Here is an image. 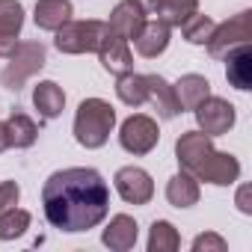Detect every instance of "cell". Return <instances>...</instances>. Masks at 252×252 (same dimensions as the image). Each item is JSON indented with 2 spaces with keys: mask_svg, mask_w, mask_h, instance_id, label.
I'll use <instances>...</instances> for the list:
<instances>
[{
  "mask_svg": "<svg viewBox=\"0 0 252 252\" xmlns=\"http://www.w3.org/2000/svg\"><path fill=\"white\" fill-rule=\"evenodd\" d=\"M211 149H214V146H211V137H208V134H202V131H187V134H181L178 143H175V158H178L181 169L193 175L196 166L208 158Z\"/></svg>",
  "mask_w": 252,
  "mask_h": 252,
  "instance_id": "cell-13",
  "label": "cell"
},
{
  "mask_svg": "<svg viewBox=\"0 0 252 252\" xmlns=\"http://www.w3.org/2000/svg\"><path fill=\"white\" fill-rule=\"evenodd\" d=\"M140 3H143L146 9H152V6H155V0H140Z\"/></svg>",
  "mask_w": 252,
  "mask_h": 252,
  "instance_id": "cell-32",
  "label": "cell"
},
{
  "mask_svg": "<svg viewBox=\"0 0 252 252\" xmlns=\"http://www.w3.org/2000/svg\"><path fill=\"white\" fill-rule=\"evenodd\" d=\"M6 149H9V137H6V125L0 122V155H3Z\"/></svg>",
  "mask_w": 252,
  "mask_h": 252,
  "instance_id": "cell-31",
  "label": "cell"
},
{
  "mask_svg": "<svg viewBox=\"0 0 252 252\" xmlns=\"http://www.w3.org/2000/svg\"><path fill=\"white\" fill-rule=\"evenodd\" d=\"M137 234H140V228H137V220H134V217L116 214V217L110 220V225L104 228L101 240H104V246H110L113 252H128V249H134Z\"/></svg>",
  "mask_w": 252,
  "mask_h": 252,
  "instance_id": "cell-14",
  "label": "cell"
},
{
  "mask_svg": "<svg viewBox=\"0 0 252 252\" xmlns=\"http://www.w3.org/2000/svg\"><path fill=\"white\" fill-rule=\"evenodd\" d=\"M160 140V131H158V122L152 116H131V119H125L122 122V131H119V143L122 149L128 152V155H149Z\"/></svg>",
  "mask_w": 252,
  "mask_h": 252,
  "instance_id": "cell-6",
  "label": "cell"
},
{
  "mask_svg": "<svg viewBox=\"0 0 252 252\" xmlns=\"http://www.w3.org/2000/svg\"><path fill=\"white\" fill-rule=\"evenodd\" d=\"M104 33H107L104 21H65L57 30L54 45L60 54H89L98 48Z\"/></svg>",
  "mask_w": 252,
  "mask_h": 252,
  "instance_id": "cell-4",
  "label": "cell"
},
{
  "mask_svg": "<svg viewBox=\"0 0 252 252\" xmlns=\"http://www.w3.org/2000/svg\"><path fill=\"white\" fill-rule=\"evenodd\" d=\"M196 122H199V131L208 134V137L228 134V128L234 125V107H231L225 98L208 95V98L196 107Z\"/></svg>",
  "mask_w": 252,
  "mask_h": 252,
  "instance_id": "cell-8",
  "label": "cell"
},
{
  "mask_svg": "<svg viewBox=\"0 0 252 252\" xmlns=\"http://www.w3.org/2000/svg\"><path fill=\"white\" fill-rule=\"evenodd\" d=\"M98 60H101V65L110 71V74H116V77H122V74H128V71H134V57H131V48H128V39H122L119 33H113L110 27H107V33L101 36V42H98Z\"/></svg>",
  "mask_w": 252,
  "mask_h": 252,
  "instance_id": "cell-9",
  "label": "cell"
},
{
  "mask_svg": "<svg viewBox=\"0 0 252 252\" xmlns=\"http://www.w3.org/2000/svg\"><path fill=\"white\" fill-rule=\"evenodd\" d=\"M33 104H36L42 119H57L63 113V107H65V92L54 80H42L33 89Z\"/></svg>",
  "mask_w": 252,
  "mask_h": 252,
  "instance_id": "cell-20",
  "label": "cell"
},
{
  "mask_svg": "<svg viewBox=\"0 0 252 252\" xmlns=\"http://www.w3.org/2000/svg\"><path fill=\"white\" fill-rule=\"evenodd\" d=\"M24 27V6L18 0H0V57H9L18 45V33Z\"/></svg>",
  "mask_w": 252,
  "mask_h": 252,
  "instance_id": "cell-12",
  "label": "cell"
},
{
  "mask_svg": "<svg viewBox=\"0 0 252 252\" xmlns=\"http://www.w3.org/2000/svg\"><path fill=\"white\" fill-rule=\"evenodd\" d=\"M214 21L208 18V15H199V12H193L184 24H181V33H184V39L190 42V45H205L208 39H211V33H214Z\"/></svg>",
  "mask_w": 252,
  "mask_h": 252,
  "instance_id": "cell-27",
  "label": "cell"
},
{
  "mask_svg": "<svg viewBox=\"0 0 252 252\" xmlns=\"http://www.w3.org/2000/svg\"><path fill=\"white\" fill-rule=\"evenodd\" d=\"M196 181H208V184H217V187H228L240 178V163L234 155H225V152H208V158L196 166L193 172Z\"/></svg>",
  "mask_w": 252,
  "mask_h": 252,
  "instance_id": "cell-7",
  "label": "cell"
},
{
  "mask_svg": "<svg viewBox=\"0 0 252 252\" xmlns=\"http://www.w3.org/2000/svg\"><path fill=\"white\" fill-rule=\"evenodd\" d=\"M36 27L57 33L65 21H71V3L68 0H39L36 3Z\"/></svg>",
  "mask_w": 252,
  "mask_h": 252,
  "instance_id": "cell-18",
  "label": "cell"
},
{
  "mask_svg": "<svg viewBox=\"0 0 252 252\" xmlns=\"http://www.w3.org/2000/svg\"><path fill=\"white\" fill-rule=\"evenodd\" d=\"M146 80H149V101L158 107V116L160 119H175L181 113V104L175 98V89L160 74H146Z\"/></svg>",
  "mask_w": 252,
  "mask_h": 252,
  "instance_id": "cell-17",
  "label": "cell"
},
{
  "mask_svg": "<svg viewBox=\"0 0 252 252\" xmlns=\"http://www.w3.org/2000/svg\"><path fill=\"white\" fill-rule=\"evenodd\" d=\"M143 24H146V6L140 0H122V3H116V9L110 12V21H107V27L113 33H119L128 42L140 36Z\"/></svg>",
  "mask_w": 252,
  "mask_h": 252,
  "instance_id": "cell-11",
  "label": "cell"
},
{
  "mask_svg": "<svg viewBox=\"0 0 252 252\" xmlns=\"http://www.w3.org/2000/svg\"><path fill=\"white\" fill-rule=\"evenodd\" d=\"M116 190L128 205H149L155 196V181L140 166H122L116 172Z\"/></svg>",
  "mask_w": 252,
  "mask_h": 252,
  "instance_id": "cell-10",
  "label": "cell"
},
{
  "mask_svg": "<svg viewBox=\"0 0 252 252\" xmlns=\"http://www.w3.org/2000/svg\"><path fill=\"white\" fill-rule=\"evenodd\" d=\"M18 196H21V190H18L15 181H3V184H0V214L9 211V208H15L18 205Z\"/></svg>",
  "mask_w": 252,
  "mask_h": 252,
  "instance_id": "cell-28",
  "label": "cell"
},
{
  "mask_svg": "<svg viewBox=\"0 0 252 252\" xmlns=\"http://www.w3.org/2000/svg\"><path fill=\"white\" fill-rule=\"evenodd\" d=\"M225 63H228V68H225L228 83L234 89H240V92L252 89V48H249V42L246 45H237L234 51H228L225 54Z\"/></svg>",
  "mask_w": 252,
  "mask_h": 252,
  "instance_id": "cell-16",
  "label": "cell"
},
{
  "mask_svg": "<svg viewBox=\"0 0 252 252\" xmlns=\"http://www.w3.org/2000/svg\"><path fill=\"white\" fill-rule=\"evenodd\" d=\"M6 137H9V149H30L39 137V128H36V122L24 113H12L6 122Z\"/></svg>",
  "mask_w": 252,
  "mask_h": 252,
  "instance_id": "cell-22",
  "label": "cell"
},
{
  "mask_svg": "<svg viewBox=\"0 0 252 252\" xmlns=\"http://www.w3.org/2000/svg\"><path fill=\"white\" fill-rule=\"evenodd\" d=\"M116 95L122 104H128V107H140L149 101V80L146 74H137V71H128V74H122L119 83H116Z\"/></svg>",
  "mask_w": 252,
  "mask_h": 252,
  "instance_id": "cell-23",
  "label": "cell"
},
{
  "mask_svg": "<svg viewBox=\"0 0 252 252\" xmlns=\"http://www.w3.org/2000/svg\"><path fill=\"white\" fill-rule=\"evenodd\" d=\"M166 199H169V205H175V208H190V205H196V202H199V181H196L190 172L172 175L169 184H166Z\"/></svg>",
  "mask_w": 252,
  "mask_h": 252,
  "instance_id": "cell-21",
  "label": "cell"
},
{
  "mask_svg": "<svg viewBox=\"0 0 252 252\" xmlns=\"http://www.w3.org/2000/svg\"><path fill=\"white\" fill-rule=\"evenodd\" d=\"M6 68L0 71V83L6 89L18 92L36 71L45 68V45L42 42H18L15 51L6 57Z\"/></svg>",
  "mask_w": 252,
  "mask_h": 252,
  "instance_id": "cell-3",
  "label": "cell"
},
{
  "mask_svg": "<svg viewBox=\"0 0 252 252\" xmlns=\"http://www.w3.org/2000/svg\"><path fill=\"white\" fill-rule=\"evenodd\" d=\"M45 217L60 231H89L110 211V187L101 172L71 166L54 172L42 187Z\"/></svg>",
  "mask_w": 252,
  "mask_h": 252,
  "instance_id": "cell-1",
  "label": "cell"
},
{
  "mask_svg": "<svg viewBox=\"0 0 252 252\" xmlns=\"http://www.w3.org/2000/svg\"><path fill=\"white\" fill-rule=\"evenodd\" d=\"M178 246H181V237L175 225L166 220H155L149 231V252H175Z\"/></svg>",
  "mask_w": 252,
  "mask_h": 252,
  "instance_id": "cell-25",
  "label": "cell"
},
{
  "mask_svg": "<svg viewBox=\"0 0 252 252\" xmlns=\"http://www.w3.org/2000/svg\"><path fill=\"white\" fill-rule=\"evenodd\" d=\"M249 39H252V12L243 9L234 18H228L225 24H217L205 45H208V54L214 60H225L228 51H234L237 45H246Z\"/></svg>",
  "mask_w": 252,
  "mask_h": 252,
  "instance_id": "cell-5",
  "label": "cell"
},
{
  "mask_svg": "<svg viewBox=\"0 0 252 252\" xmlns=\"http://www.w3.org/2000/svg\"><path fill=\"white\" fill-rule=\"evenodd\" d=\"M113 125H116V110L101 98H86L74 116V140L83 149H101L110 140Z\"/></svg>",
  "mask_w": 252,
  "mask_h": 252,
  "instance_id": "cell-2",
  "label": "cell"
},
{
  "mask_svg": "<svg viewBox=\"0 0 252 252\" xmlns=\"http://www.w3.org/2000/svg\"><path fill=\"white\" fill-rule=\"evenodd\" d=\"M155 15L169 24V27H181L196 9H199V0H155Z\"/></svg>",
  "mask_w": 252,
  "mask_h": 252,
  "instance_id": "cell-24",
  "label": "cell"
},
{
  "mask_svg": "<svg viewBox=\"0 0 252 252\" xmlns=\"http://www.w3.org/2000/svg\"><path fill=\"white\" fill-rule=\"evenodd\" d=\"M237 208L243 214H252V205H249V187H240L237 190Z\"/></svg>",
  "mask_w": 252,
  "mask_h": 252,
  "instance_id": "cell-30",
  "label": "cell"
},
{
  "mask_svg": "<svg viewBox=\"0 0 252 252\" xmlns=\"http://www.w3.org/2000/svg\"><path fill=\"white\" fill-rule=\"evenodd\" d=\"M169 24H163L160 18L158 21H146L143 24V30H140V36L134 39V45H137V54L140 57H146V60H155V57H160L163 51H166V45H169Z\"/></svg>",
  "mask_w": 252,
  "mask_h": 252,
  "instance_id": "cell-15",
  "label": "cell"
},
{
  "mask_svg": "<svg viewBox=\"0 0 252 252\" xmlns=\"http://www.w3.org/2000/svg\"><path fill=\"white\" fill-rule=\"evenodd\" d=\"M172 89H175V98H178L181 110H196V107L211 95V83H208V77H202V74H184Z\"/></svg>",
  "mask_w": 252,
  "mask_h": 252,
  "instance_id": "cell-19",
  "label": "cell"
},
{
  "mask_svg": "<svg viewBox=\"0 0 252 252\" xmlns=\"http://www.w3.org/2000/svg\"><path fill=\"white\" fill-rule=\"evenodd\" d=\"M202 249H217V252H225V240L220 237V234H199L196 240H193V252H202Z\"/></svg>",
  "mask_w": 252,
  "mask_h": 252,
  "instance_id": "cell-29",
  "label": "cell"
},
{
  "mask_svg": "<svg viewBox=\"0 0 252 252\" xmlns=\"http://www.w3.org/2000/svg\"><path fill=\"white\" fill-rule=\"evenodd\" d=\"M30 228V214L21 208H9L0 214V240H15Z\"/></svg>",
  "mask_w": 252,
  "mask_h": 252,
  "instance_id": "cell-26",
  "label": "cell"
}]
</instances>
